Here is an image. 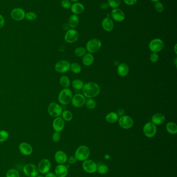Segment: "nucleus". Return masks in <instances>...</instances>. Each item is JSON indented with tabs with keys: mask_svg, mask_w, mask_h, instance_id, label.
Here are the masks:
<instances>
[{
	"mask_svg": "<svg viewBox=\"0 0 177 177\" xmlns=\"http://www.w3.org/2000/svg\"><path fill=\"white\" fill-rule=\"evenodd\" d=\"M82 90L83 95L88 99H93L96 97L100 92V86L97 83L93 82L86 83Z\"/></svg>",
	"mask_w": 177,
	"mask_h": 177,
	"instance_id": "f257e3e1",
	"label": "nucleus"
},
{
	"mask_svg": "<svg viewBox=\"0 0 177 177\" xmlns=\"http://www.w3.org/2000/svg\"><path fill=\"white\" fill-rule=\"evenodd\" d=\"M72 97V92L71 90L68 88H64L59 93L58 101L63 105H67L71 102Z\"/></svg>",
	"mask_w": 177,
	"mask_h": 177,
	"instance_id": "f03ea898",
	"label": "nucleus"
},
{
	"mask_svg": "<svg viewBox=\"0 0 177 177\" xmlns=\"http://www.w3.org/2000/svg\"><path fill=\"white\" fill-rule=\"evenodd\" d=\"M90 154V149L88 147L82 145L76 149L74 156L79 161L83 162L88 158Z\"/></svg>",
	"mask_w": 177,
	"mask_h": 177,
	"instance_id": "7ed1b4c3",
	"label": "nucleus"
},
{
	"mask_svg": "<svg viewBox=\"0 0 177 177\" xmlns=\"http://www.w3.org/2000/svg\"><path fill=\"white\" fill-rule=\"evenodd\" d=\"M101 42L97 38H93L86 44V50L90 53H96L101 47Z\"/></svg>",
	"mask_w": 177,
	"mask_h": 177,
	"instance_id": "20e7f679",
	"label": "nucleus"
},
{
	"mask_svg": "<svg viewBox=\"0 0 177 177\" xmlns=\"http://www.w3.org/2000/svg\"><path fill=\"white\" fill-rule=\"evenodd\" d=\"M48 113L53 118H57L61 116L63 111V107L56 103H51L48 106Z\"/></svg>",
	"mask_w": 177,
	"mask_h": 177,
	"instance_id": "39448f33",
	"label": "nucleus"
},
{
	"mask_svg": "<svg viewBox=\"0 0 177 177\" xmlns=\"http://www.w3.org/2000/svg\"><path fill=\"white\" fill-rule=\"evenodd\" d=\"M143 133L146 137L151 138L156 135L157 128L155 125L152 122H148L144 125Z\"/></svg>",
	"mask_w": 177,
	"mask_h": 177,
	"instance_id": "423d86ee",
	"label": "nucleus"
},
{
	"mask_svg": "<svg viewBox=\"0 0 177 177\" xmlns=\"http://www.w3.org/2000/svg\"><path fill=\"white\" fill-rule=\"evenodd\" d=\"M119 124L123 129H128L132 128L134 121L132 118L129 116L124 115L121 116L118 120Z\"/></svg>",
	"mask_w": 177,
	"mask_h": 177,
	"instance_id": "0eeeda50",
	"label": "nucleus"
},
{
	"mask_svg": "<svg viewBox=\"0 0 177 177\" xmlns=\"http://www.w3.org/2000/svg\"><path fill=\"white\" fill-rule=\"evenodd\" d=\"M164 47V42L159 38L153 39L149 44V49L152 53H159V51L162 50Z\"/></svg>",
	"mask_w": 177,
	"mask_h": 177,
	"instance_id": "6e6552de",
	"label": "nucleus"
},
{
	"mask_svg": "<svg viewBox=\"0 0 177 177\" xmlns=\"http://www.w3.org/2000/svg\"><path fill=\"white\" fill-rule=\"evenodd\" d=\"M71 64L69 61L64 60H61L56 63L55 70L59 73H64L70 70Z\"/></svg>",
	"mask_w": 177,
	"mask_h": 177,
	"instance_id": "1a4fd4ad",
	"label": "nucleus"
},
{
	"mask_svg": "<svg viewBox=\"0 0 177 177\" xmlns=\"http://www.w3.org/2000/svg\"><path fill=\"white\" fill-rule=\"evenodd\" d=\"M23 172L28 177H36L39 172L37 167L33 164H27L24 165L23 168Z\"/></svg>",
	"mask_w": 177,
	"mask_h": 177,
	"instance_id": "9d476101",
	"label": "nucleus"
},
{
	"mask_svg": "<svg viewBox=\"0 0 177 177\" xmlns=\"http://www.w3.org/2000/svg\"><path fill=\"white\" fill-rule=\"evenodd\" d=\"M82 167L83 170L87 173L93 174L97 171V164L93 160L87 159L83 162Z\"/></svg>",
	"mask_w": 177,
	"mask_h": 177,
	"instance_id": "9b49d317",
	"label": "nucleus"
},
{
	"mask_svg": "<svg viewBox=\"0 0 177 177\" xmlns=\"http://www.w3.org/2000/svg\"><path fill=\"white\" fill-rule=\"evenodd\" d=\"M79 38V34L74 29H69L64 36V40L68 43L73 44L76 42Z\"/></svg>",
	"mask_w": 177,
	"mask_h": 177,
	"instance_id": "f8f14e48",
	"label": "nucleus"
},
{
	"mask_svg": "<svg viewBox=\"0 0 177 177\" xmlns=\"http://www.w3.org/2000/svg\"><path fill=\"white\" fill-rule=\"evenodd\" d=\"M71 103L72 105L76 108H80L85 105L86 102V98L83 94L77 93L72 97Z\"/></svg>",
	"mask_w": 177,
	"mask_h": 177,
	"instance_id": "ddd939ff",
	"label": "nucleus"
},
{
	"mask_svg": "<svg viewBox=\"0 0 177 177\" xmlns=\"http://www.w3.org/2000/svg\"><path fill=\"white\" fill-rule=\"evenodd\" d=\"M39 172L41 174H46L48 173L51 168V163L46 158L41 160L37 166Z\"/></svg>",
	"mask_w": 177,
	"mask_h": 177,
	"instance_id": "4468645a",
	"label": "nucleus"
},
{
	"mask_svg": "<svg viewBox=\"0 0 177 177\" xmlns=\"http://www.w3.org/2000/svg\"><path fill=\"white\" fill-rule=\"evenodd\" d=\"M26 13L20 8H15L12 10L11 16L13 20L15 21H20L23 20L25 18Z\"/></svg>",
	"mask_w": 177,
	"mask_h": 177,
	"instance_id": "2eb2a0df",
	"label": "nucleus"
},
{
	"mask_svg": "<svg viewBox=\"0 0 177 177\" xmlns=\"http://www.w3.org/2000/svg\"><path fill=\"white\" fill-rule=\"evenodd\" d=\"M53 128L56 132H60L64 129L65 126V122L60 116L55 118L53 122Z\"/></svg>",
	"mask_w": 177,
	"mask_h": 177,
	"instance_id": "dca6fc26",
	"label": "nucleus"
},
{
	"mask_svg": "<svg viewBox=\"0 0 177 177\" xmlns=\"http://www.w3.org/2000/svg\"><path fill=\"white\" fill-rule=\"evenodd\" d=\"M19 150L22 154L25 156L30 155L33 152L32 146L26 142H21L19 145Z\"/></svg>",
	"mask_w": 177,
	"mask_h": 177,
	"instance_id": "f3484780",
	"label": "nucleus"
},
{
	"mask_svg": "<svg viewBox=\"0 0 177 177\" xmlns=\"http://www.w3.org/2000/svg\"><path fill=\"white\" fill-rule=\"evenodd\" d=\"M55 161L59 164H64L68 160V156L64 151L59 150L57 151L54 156Z\"/></svg>",
	"mask_w": 177,
	"mask_h": 177,
	"instance_id": "a211bd4d",
	"label": "nucleus"
},
{
	"mask_svg": "<svg viewBox=\"0 0 177 177\" xmlns=\"http://www.w3.org/2000/svg\"><path fill=\"white\" fill-rule=\"evenodd\" d=\"M111 16L113 19L117 22H122L125 19V14L119 8H114L111 13Z\"/></svg>",
	"mask_w": 177,
	"mask_h": 177,
	"instance_id": "6ab92c4d",
	"label": "nucleus"
},
{
	"mask_svg": "<svg viewBox=\"0 0 177 177\" xmlns=\"http://www.w3.org/2000/svg\"><path fill=\"white\" fill-rule=\"evenodd\" d=\"M55 174L57 177H66L68 174V167L64 164H59L56 167Z\"/></svg>",
	"mask_w": 177,
	"mask_h": 177,
	"instance_id": "aec40b11",
	"label": "nucleus"
},
{
	"mask_svg": "<svg viewBox=\"0 0 177 177\" xmlns=\"http://www.w3.org/2000/svg\"><path fill=\"white\" fill-rule=\"evenodd\" d=\"M165 119V116L163 113H155L152 117L151 122L155 125H159L164 123Z\"/></svg>",
	"mask_w": 177,
	"mask_h": 177,
	"instance_id": "412c9836",
	"label": "nucleus"
},
{
	"mask_svg": "<svg viewBox=\"0 0 177 177\" xmlns=\"http://www.w3.org/2000/svg\"><path fill=\"white\" fill-rule=\"evenodd\" d=\"M102 27L106 32H111L114 27V23L109 18H106L102 21Z\"/></svg>",
	"mask_w": 177,
	"mask_h": 177,
	"instance_id": "4be33fe9",
	"label": "nucleus"
},
{
	"mask_svg": "<svg viewBox=\"0 0 177 177\" xmlns=\"http://www.w3.org/2000/svg\"><path fill=\"white\" fill-rule=\"evenodd\" d=\"M117 72L118 74L121 77H125L128 74L129 68L127 64L122 63L118 66Z\"/></svg>",
	"mask_w": 177,
	"mask_h": 177,
	"instance_id": "5701e85b",
	"label": "nucleus"
},
{
	"mask_svg": "<svg viewBox=\"0 0 177 177\" xmlns=\"http://www.w3.org/2000/svg\"><path fill=\"white\" fill-rule=\"evenodd\" d=\"M71 11L74 15L80 14L82 13L84 11V5L80 3H76L71 5Z\"/></svg>",
	"mask_w": 177,
	"mask_h": 177,
	"instance_id": "b1692460",
	"label": "nucleus"
},
{
	"mask_svg": "<svg viewBox=\"0 0 177 177\" xmlns=\"http://www.w3.org/2000/svg\"><path fill=\"white\" fill-rule=\"evenodd\" d=\"M119 119V116L118 115V113L115 112H110L108 113L106 116V120L108 123H116L118 121Z\"/></svg>",
	"mask_w": 177,
	"mask_h": 177,
	"instance_id": "393cba45",
	"label": "nucleus"
},
{
	"mask_svg": "<svg viewBox=\"0 0 177 177\" xmlns=\"http://www.w3.org/2000/svg\"><path fill=\"white\" fill-rule=\"evenodd\" d=\"M82 62L84 65L89 66L91 65L94 62V57L92 53H86L83 57Z\"/></svg>",
	"mask_w": 177,
	"mask_h": 177,
	"instance_id": "a878e982",
	"label": "nucleus"
},
{
	"mask_svg": "<svg viewBox=\"0 0 177 177\" xmlns=\"http://www.w3.org/2000/svg\"><path fill=\"white\" fill-rule=\"evenodd\" d=\"M166 131L171 135H175L177 133V126L175 123L170 122L166 125Z\"/></svg>",
	"mask_w": 177,
	"mask_h": 177,
	"instance_id": "bb28decb",
	"label": "nucleus"
},
{
	"mask_svg": "<svg viewBox=\"0 0 177 177\" xmlns=\"http://www.w3.org/2000/svg\"><path fill=\"white\" fill-rule=\"evenodd\" d=\"M79 23V18L76 15H72L70 17L68 21V26L71 28L76 27Z\"/></svg>",
	"mask_w": 177,
	"mask_h": 177,
	"instance_id": "cd10ccee",
	"label": "nucleus"
},
{
	"mask_svg": "<svg viewBox=\"0 0 177 177\" xmlns=\"http://www.w3.org/2000/svg\"><path fill=\"white\" fill-rule=\"evenodd\" d=\"M59 83L63 88H68L70 86V80L66 76L61 77L59 79Z\"/></svg>",
	"mask_w": 177,
	"mask_h": 177,
	"instance_id": "c85d7f7f",
	"label": "nucleus"
},
{
	"mask_svg": "<svg viewBox=\"0 0 177 177\" xmlns=\"http://www.w3.org/2000/svg\"><path fill=\"white\" fill-rule=\"evenodd\" d=\"M61 118L64 121H70L72 120L73 114L70 111L68 110H63L61 113Z\"/></svg>",
	"mask_w": 177,
	"mask_h": 177,
	"instance_id": "c756f323",
	"label": "nucleus"
},
{
	"mask_svg": "<svg viewBox=\"0 0 177 177\" xmlns=\"http://www.w3.org/2000/svg\"><path fill=\"white\" fill-rule=\"evenodd\" d=\"M108 171H109V167L106 165L103 164L97 165V171L100 175H105L108 172Z\"/></svg>",
	"mask_w": 177,
	"mask_h": 177,
	"instance_id": "7c9ffc66",
	"label": "nucleus"
},
{
	"mask_svg": "<svg viewBox=\"0 0 177 177\" xmlns=\"http://www.w3.org/2000/svg\"><path fill=\"white\" fill-rule=\"evenodd\" d=\"M84 85V83L80 79H74L72 82L73 88L76 90H80L82 89Z\"/></svg>",
	"mask_w": 177,
	"mask_h": 177,
	"instance_id": "2f4dec72",
	"label": "nucleus"
},
{
	"mask_svg": "<svg viewBox=\"0 0 177 177\" xmlns=\"http://www.w3.org/2000/svg\"><path fill=\"white\" fill-rule=\"evenodd\" d=\"M70 70L74 74L80 73L82 70V67L81 66L77 63L74 62L71 64L70 65Z\"/></svg>",
	"mask_w": 177,
	"mask_h": 177,
	"instance_id": "473e14b6",
	"label": "nucleus"
},
{
	"mask_svg": "<svg viewBox=\"0 0 177 177\" xmlns=\"http://www.w3.org/2000/svg\"><path fill=\"white\" fill-rule=\"evenodd\" d=\"M86 49L84 47H80L78 48H76L74 51V54L77 57H82L86 53Z\"/></svg>",
	"mask_w": 177,
	"mask_h": 177,
	"instance_id": "72a5a7b5",
	"label": "nucleus"
},
{
	"mask_svg": "<svg viewBox=\"0 0 177 177\" xmlns=\"http://www.w3.org/2000/svg\"><path fill=\"white\" fill-rule=\"evenodd\" d=\"M87 108L89 109H93L96 107V102L94 99H88L86 100L85 104Z\"/></svg>",
	"mask_w": 177,
	"mask_h": 177,
	"instance_id": "f704fd0d",
	"label": "nucleus"
},
{
	"mask_svg": "<svg viewBox=\"0 0 177 177\" xmlns=\"http://www.w3.org/2000/svg\"><path fill=\"white\" fill-rule=\"evenodd\" d=\"M6 177H20L19 173L16 169H9L6 173Z\"/></svg>",
	"mask_w": 177,
	"mask_h": 177,
	"instance_id": "c9c22d12",
	"label": "nucleus"
},
{
	"mask_svg": "<svg viewBox=\"0 0 177 177\" xmlns=\"http://www.w3.org/2000/svg\"><path fill=\"white\" fill-rule=\"evenodd\" d=\"M9 134L6 131L1 130L0 131V142H4L8 139Z\"/></svg>",
	"mask_w": 177,
	"mask_h": 177,
	"instance_id": "e433bc0d",
	"label": "nucleus"
},
{
	"mask_svg": "<svg viewBox=\"0 0 177 177\" xmlns=\"http://www.w3.org/2000/svg\"><path fill=\"white\" fill-rule=\"evenodd\" d=\"M108 5L111 8H117L121 4V0H108Z\"/></svg>",
	"mask_w": 177,
	"mask_h": 177,
	"instance_id": "4c0bfd02",
	"label": "nucleus"
},
{
	"mask_svg": "<svg viewBox=\"0 0 177 177\" xmlns=\"http://www.w3.org/2000/svg\"><path fill=\"white\" fill-rule=\"evenodd\" d=\"M25 18L29 21H34L37 19V15L34 12L30 11L26 13Z\"/></svg>",
	"mask_w": 177,
	"mask_h": 177,
	"instance_id": "58836bf2",
	"label": "nucleus"
},
{
	"mask_svg": "<svg viewBox=\"0 0 177 177\" xmlns=\"http://www.w3.org/2000/svg\"><path fill=\"white\" fill-rule=\"evenodd\" d=\"M154 8L155 11L159 13H162L164 10V7L163 4L159 2L155 3L154 5Z\"/></svg>",
	"mask_w": 177,
	"mask_h": 177,
	"instance_id": "ea45409f",
	"label": "nucleus"
},
{
	"mask_svg": "<svg viewBox=\"0 0 177 177\" xmlns=\"http://www.w3.org/2000/svg\"><path fill=\"white\" fill-rule=\"evenodd\" d=\"M61 138V135L60 134V132H56L54 133L52 135V140L54 142H58L59 141Z\"/></svg>",
	"mask_w": 177,
	"mask_h": 177,
	"instance_id": "a19ab883",
	"label": "nucleus"
},
{
	"mask_svg": "<svg viewBox=\"0 0 177 177\" xmlns=\"http://www.w3.org/2000/svg\"><path fill=\"white\" fill-rule=\"evenodd\" d=\"M159 59V56L158 53H152L150 54V60L152 63H156L158 62Z\"/></svg>",
	"mask_w": 177,
	"mask_h": 177,
	"instance_id": "79ce46f5",
	"label": "nucleus"
},
{
	"mask_svg": "<svg viewBox=\"0 0 177 177\" xmlns=\"http://www.w3.org/2000/svg\"><path fill=\"white\" fill-rule=\"evenodd\" d=\"M61 6L64 9H69L71 8V3L69 0H63L61 2Z\"/></svg>",
	"mask_w": 177,
	"mask_h": 177,
	"instance_id": "37998d69",
	"label": "nucleus"
},
{
	"mask_svg": "<svg viewBox=\"0 0 177 177\" xmlns=\"http://www.w3.org/2000/svg\"><path fill=\"white\" fill-rule=\"evenodd\" d=\"M77 160L76 158V156L74 155H72V156H70L69 158H68L67 162H68V164L70 165H73L76 162Z\"/></svg>",
	"mask_w": 177,
	"mask_h": 177,
	"instance_id": "c03bdc74",
	"label": "nucleus"
},
{
	"mask_svg": "<svg viewBox=\"0 0 177 177\" xmlns=\"http://www.w3.org/2000/svg\"><path fill=\"white\" fill-rule=\"evenodd\" d=\"M124 3L128 5H134L137 2V0H123Z\"/></svg>",
	"mask_w": 177,
	"mask_h": 177,
	"instance_id": "a18cd8bd",
	"label": "nucleus"
},
{
	"mask_svg": "<svg viewBox=\"0 0 177 177\" xmlns=\"http://www.w3.org/2000/svg\"><path fill=\"white\" fill-rule=\"evenodd\" d=\"M5 24V20L3 17L0 15V29H2Z\"/></svg>",
	"mask_w": 177,
	"mask_h": 177,
	"instance_id": "49530a36",
	"label": "nucleus"
},
{
	"mask_svg": "<svg viewBox=\"0 0 177 177\" xmlns=\"http://www.w3.org/2000/svg\"><path fill=\"white\" fill-rule=\"evenodd\" d=\"M117 113L118 115H119V116H124V114H125V111H124V109L122 108L119 109L118 110V112H117Z\"/></svg>",
	"mask_w": 177,
	"mask_h": 177,
	"instance_id": "de8ad7c7",
	"label": "nucleus"
},
{
	"mask_svg": "<svg viewBox=\"0 0 177 177\" xmlns=\"http://www.w3.org/2000/svg\"><path fill=\"white\" fill-rule=\"evenodd\" d=\"M45 177H57L56 174L53 172H48L45 175Z\"/></svg>",
	"mask_w": 177,
	"mask_h": 177,
	"instance_id": "09e8293b",
	"label": "nucleus"
},
{
	"mask_svg": "<svg viewBox=\"0 0 177 177\" xmlns=\"http://www.w3.org/2000/svg\"><path fill=\"white\" fill-rule=\"evenodd\" d=\"M108 6L109 5L107 4L106 3H102L100 5V8L101 9H103V10H106V8H108Z\"/></svg>",
	"mask_w": 177,
	"mask_h": 177,
	"instance_id": "8fccbe9b",
	"label": "nucleus"
},
{
	"mask_svg": "<svg viewBox=\"0 0 177 177\" xmlns=\"http://www.w3.org/2000/svg\"><path fill=\"white\" fill-rule=\"evenodd\" d=\"M69 26H68V25H67V24H63V29H64V30H69Z\"/></svg>",
	"mask_w": 177,
	"mask_h": 177,
	"instance_id": "3c124183",
	"label": "nucleus"
},
{
	"mask_svg": "<svg viewBox=\"0 0 177 177\" xmlns=\"http://www.w3.org/2000/svg\"><path fill=\"white\" fill-rule=\"evenodd\" d=\"M111 158V156L109 154L105 155V158L106 160H109L110 158Z\"/></svg>",
	"mask_w": 177,
	"mask_h": 177,
	"instance_id": "603ef678",
	"label": "nucleus"
},
{
	"mask_svg": "<svg viewBox=\"0 0 177 177\" xmlns=\"http://www.w3.org/2000/svg\"><path fill=\"white\" fill-rule=\"evenodd\" d=\"M174 51L175 54H177V44H175V46L174 47Z\"/></svg>",
	"mask_w": 177,
	"mask_h": 177,
	"instance_id": "864d4df0",
	"label": "nucleus"
},
{
	"mask_svg": "<svg viewBox=\"0 0 177 177\" xmlns=\"http://www.w3.org/2000/svg\"><path fill=\"white\" fill-rule=\"evenodd\" d=\"M152 2H154V3H156V2H159V0H151Z\"/></svg>",
	"mask_w": 177,
	"mask_h": 177,
	"instance_id": "5fc2aeb1",
	"label": "nucleus"
},
{
	"mask_svg": "<svg viewBox=\"0 0 177 177\" xmlns=\"http://www.w3.org/2000/svg\"><path fill=\"white\" fill-rule=\"evenodd\" d=\"M70 1H72V2H77V1H79V0H70Z\"/></svg>",
	"mask_w": 177,
	"mask_h": 177,
	"instance_id": "6e6d98bb",
	"label": "nucleus"
},
{
	"mask_svg": "<svg viewBox=\"0 0 177 177\" xmlns=\"http://www.w3.org/2000/svg\"><path fill=\"white\" fill-rule=\"evenodd\" d=\"M36 177H44V176H42V175H37Z\"/></svg>",
	"mask_w": 177,
	"mask_h": 177,
	"instance_id": "4d7b16f0",
	"label": "nucleus"
}]
</instances>
